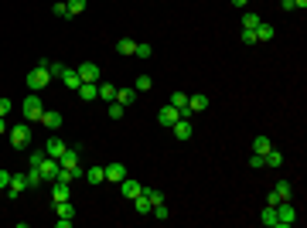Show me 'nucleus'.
I'll list each match as a JSON object with an SVG mask.
<instances>
[{"label":"nucleus","mask_w":307,"mask_h":228,"mask_svg":"<svg viewBox=\"0 0 307 228\" xmlns=\"http://www.w3.org/2000/svg\"><path fill=\"white\" fill-rule=\"evenodd\" d=\"M41 113H44L41 95H38V92H28V99H24V119H28V123H38Z\"/></svg>","instance_id":"obj_1"},{"label":"nucleus","mask_w":307,"mask_h":228,"mask_svg":"<svg viewBox=\"0 0 307 228\" xmlns=\"http://www.w3.org/2000/svg\"><path fill=\"white\" fill-rule=\"evenodd\" d=\"M44 85H52V75H48V68H44V65L31 68V72H28V89H31V92H41Z\"/></svg>","instance_id":"obj_2"},{"label":"nucleus","mask_w":307,"mask_h":228,"mask_svg":"<svg viewBox=\"0 0 307 228\" xmlns=\"http://www.w3.org/2000/svg\"><path fill=\"white\" fill-rule=\"evenodd\" d=\"M38 171H41V177H44V184H55L58 174H62V164H58L55 157H48V153H44V160L38 164Z\"/></svg>","instance_id":"obj_3"},{"label":"nucleus","mask_w":307,"mask_h":228,"mask_svg":"<svg viewBox=\"0 0 307 228\" xmlns=\"http://www.w3.org/2000/svg\"><path fill=\"white\" fill-rule=\"evenodd\" d=\"M294 222H297V208L290 201H280L276 205V228H290Z\"/></svg>","instance_id":"obj_4"},{"label":"nucleus","mask_w":307,"mask_h":228,"mask_svg":"<svg viewBox=\"0 0 307 228\" xmlns=\"http://www.w3.org/2000/svg\"><path fill=\"white\" fill-rule=\"evenodd\" d=\"M10 147H14V150H28V147H31V130H28V123L10 130Z\"/></svg>","instance_id":"obj_5"},{"label":"nucleus","mask_w":307,"mask_h":228,"mask_svg":"<svg viewBox=\"0 0 307 228\" xmlns=\"http://www.w3.org/2000/svg\"><path fill=\"white\" fill-rule=\"evenodd\" d=\"M76 72H78V78H82V82H99V78H102V72H99L96 61H82Z\"/></svg>","instance_id":"obj_6"},{"label":"nucleus","mask_w":307,"mask_h":228,"mask_svg":"<svg viewBox=\"0 0 307 228\" xmlns=\"http://www.w3.org/2000/svg\"><path fill=\"white\" fill-rule=\"evenodd\" d=\"M120 194H123V198H126V201H134L136 194H144V188H140V184H136L134 177H123V181H120Z\"/></svg>","instance_id":"obj_7"},{"label":"nucleus","mask_w":307,"mask_h":228,"mask_svg":"<svg viewBox=\"0 0 307 228\" xmlns=\"http://www.w3.org/2000/svg\"><path fill=\"white\" fill-rule=\"evenodd\" d=\"M178 119H181V113H178L174 106H164V109L157 113V123H160L164 130H171V126H174V123H178Z\"/></svg>","instance_id":"obj_8"},{"label":"nucleus","mask_w":307,"mask_h":228,"mask_svg":"<svg viewBox=\"0 0 307 228\" xmlns=\"http://www.w3.org/2000/svg\"><path fill=\"white\" fill-rule=\"evenodd\" d=\"M102 177H106L110 184H120V181L126 177V164H110V167H102Z\"/></svg>","instance_id":"obj_9"},{"label":"nucleus","mask_w":307,"mask_h":228,"mask_svg":"<svg viewBox=\"0 0 307 228\" xmlns=\"http://www.w3.org/2000/svg\"><path fill=\"white\" fill-rule=\"evenodd\" d=\"M65 150H68V147L62 143V136H55V133H52L48 140H44V153H48V157H55V160H58V157H62Z\"/></svg>","instance_id":"obj_10"},{"label":"nucleus","mask_w":307,"mask_h":228,"mask_svg":"<svg viewBox=\"0 0 307 228\" xmlns=\"http://www.w3.org/2000/svg\"><path fill=\"white\" fill-rule=\"evenodd\" d=\"M28 188V174H10V184H7V198H18L20 191Z\"/></svg>","instance_id":"obj_11"},{"label":"nucleus","mask_w":307,"mask_h":228,"mask_svg":"<svg viewBox=\"0 0 307 228\" xmlns=\"http://www.w3.org/2000/svg\"><path fill=\"white\" fill-rule=\"evenodd\" d=\"M76 92H78L82 102H92V99H99V82H82Z\"/></svg>","instance_id":"obj_12"},{"label":"nucleus","mask_w":307,"mask_h":228,"mask_svg":"<svg viewBox=\"0 0 307 228\" xmlns=\"http://www.w3.org/2000/svg\"><path fill=\"white\" fill-rule=\"evenodd\" d=\"M38 123H41V126H44V130H52V133H55L58 126H62V113H55V109H44Z\"/></svg>","instance_id":"obj_13"},{"label":"nucleus","mask_w":307,"mask_h":228,"mask_svg":"<svg viewBox=\"0 0 307 228\" xmlns=\"http://www.w3.org/2000/svg\"><path fill=\"white\" fill-rule=\"evenodd\" d=\"M58 164H62V171H72V167H78V150H76V147H68V150L58 157Z\"/></svg>","instance_id":"obj_14"},{"label":"nucleus","mask_w":307,"mask_h":228,"mask_svg":"<svg viewBox=\"0 0 307 228\" xmlns=\"http://www.w3.org/2000/svg\"><path fill=\"white\" fill-rule=\"evenodd\" d=\"M52 201H68V198H72V188H68V181H55V184H52Z\"/></svg>","instance_id":"obj_15"},{"label":"nucleus","mask_w":307,"mask_h":228,"mask_svg":"<svg viewBox=\"0 0 307 228\" xmlns=\"http://www.w3.org/2000/svg\"><path fill=\"white\" fill-rule=\"evenodd\" d=\"M171 106L181 116H192V109H188V92H171Z\"/></svg>","instance_id":"obj_16"},{"label":"nucleus","mask_w":307,"mask_h":228,"mask_svg":"<svg viewBox=\"0 0 307 228\" xmlns=\"http://www.w3.org/2000/svg\"><path fill=\"white\" fill-rule=\"evenodd\" d=\"M62 85H68L72 92H76L78 85H82V78H78V72H76V68H68V65H65V72H62Z\"/></svg>","instance_id":"obj_17"},{"label":"nucleus","mask_w":307,"mask_h":228,"mask_svg":"<svg viewBox=\"0 0 307 228\" xmlns=\"http://www.w3.org/2000/svg\"><path fill=\"white\" fill-rule=\"evenodd\" d=\"M171 130H174V136H178V140H188V136H192V123H188V116H181Z\"/></svg>","instance_id":"obj_18"},{"label":"nucleus","mask_w":307,"mask_h":228,"mask_svg":"<svg viewBox=\"0 0 307 228\" xmlns=\"http://www.w3.org/2000/svg\"><path fill=\"white\" fill-rule=\"evenodd\" d=\"M188 109H192V113H202V109H208V95H202V92L188 95Z\"/></svg>","instance_id":"obj_19"},{"label":"nucleus","mask_w":307,"mask_h":228,"mask_svg":"<svg viewBox=\"0 0 307 228\" xmlns=\"http://www.w3.org/2000/svg\"><path fill=\"white\" fill-rule=\"evenodd\" d=\"M52 205H55V218H76L72 201H52Z\"/></svg>","instance_id":"obj_20"},{"label":"nucleus","mask_w":307,"mask_h":228,"mask_svg":"<svg viewBox=\"0 0 307 228\" xmlns=\"http://www.w3.org/2000/svg\"><path fill=\"white\" fill-rule=\"evenodd\" d=\"M134 99H136V89H116V102L120 106H134Z\"/></svg>","instance_id":"obj_21"},{"label":"nucleus","mask_w":307,"mask_h":228,"mask_svg":"<svg viewBox=\"0 0 307 228\" xmlns=\"http://www.w3.org/2000/svg\"><path fill=\"white\" fill-rule=\"evenodd\" d=\"M134 205H136V215H150V211H154V205H150V198H147V194H136Z\"/></svg>","instance_id":"obj_22"},{"label":"nucleus","mask_w":307,"mask_h":228,"mask_svg":"<svg viewBox=\"0 0 307 228\" xmlns=\"http://www.w3.org/2000/svg\"><path fill=\"white\" fill-rule=\"evenodd\" d=\"M260 222H263L266 228H276V208H273V205H266V208H263V215H260Z\"/></svg>","instance_id":"obj_23"},{"label":"nucleus","mask_w":307,"mask_h":228,"mask_svg":"<svg viewBox=\"0 0 307 228\" xmlns=\"http://www.w3.org/2000/svg\"><path fill=\"white\" fill-rule=\"evenodd\" d=\"M256 27H260V14L246 10V14H242V31H256Z\"/></svg>","instance_id":"obj_24"},{"label":"nucleus","mask_w":307,"mask_h":228,"mask_svg":"<svg viewBox=\"0 0 307 228\" xmlns=\"http://www.w3.org/2000/svg\"><path fill=\"white\" fill-rule=\"evenodd\" d=\"M134 48H136L134 38H120L116 41V51H120V55H134Z\"/></svg>","instance_id":"obj_25"},{"label":"nucleus","mask_w":307,"mask_h":228,"mask_svg":"<svg viewBox=\"0 0 307 228\" xmlns=\"http://www.w3.org/2000/svg\"><path fill=\"white\" fill-rule=\"evenodd\" d=\"M270 147H273V143H270V136H256V140H252V153H260V157H263Z\"/></svg>","instance_id":"obj_26"},{"label":"nucleus","mask_w":307,"mask_h":228,"mask_svg":"<svg viewBox=\"0 0 307 228\" xmlns=\"http://www.w3.org/2000/svg\"><path fill=\"white\" fill-rule=\"evenodd\" d=\"M99 99L113 102V99H116V85H110V82H99Z\"/></svg>","instance_id":"obj_27"},{"label":"nucleus","mask_w":307,"mask_h":228,"mask_svg":"<svg viewBox=\"0 0 307 228\" xmlns=\"http://www.w3.org/2000/svg\"><path fill=\"white\" fill-rule=\"evenodd\" d=\"M24 174H28V188H38V184H44V177H41L38 167H28Z\"/></svg>","instance_id":"obj_28"},{"label":"nucleus","mask_w":307,"mask_h":228,"mask_svg":"<svg viewBox=\"0 0 307 228\" xmlns=\"http://www.w3.org/2000/svg\"><path fill=\"white\" fill-rule=\"evenodd\" d=\"M256 41H273V24H263V20H260V27H256Z\"/></svg>","instance_id":"obj_29"},{"label":"nucleus","mask_w":307,"mask_h":228,"mask_svg":"<svg viewBox=\"0 0 307 228\" xmlns=\"http://www.w3.org/2000/svg\"><path fill=\"white\" fill-rule=\"evenodd\" d=\"M86 181H89V184H102V181H106V177H102V167H89V171H86Z\"/></svg>","instance_id":"obj_30"},{"label":"nucleus","mask_w":307,"mask_h":228,"mask_svg":"<svg viewBox=\"0 0 307 228\" xmlns=\"http://www.w3.org/2000/svg\"><path fill=\"white\" fill-rule=\"evenodd\" d=\"M150 85H154V78H150V75H136V82H134V89H136V92H147Z\"/></svg>","instance_id":"obj_31"},{"label":"nucleus","mask_w":307,"mask_h":228,"mask_svg":"<svg viewBox=\"0 0 307 228\" xmlns=\"http://www.w3.org/2000/svg\"><path fill=\"white\" fill-rule=\"evenodd\" d=\"M273 191L280 194V201H290V194H294V188H290L287 181H280V184H276V188H273Z\"/></svg>","instance_id":"obj_32"},{"label":"nucleus","mask_w":307,"mask_h":228,"mask_svg":"<svg viewBox=\"0 0 307 228\" xmlns=\"http://www.w3.org/2000/svg\"><path fill=\"white\" fill-rule=\"evenodd\" d=\"M65 3H68V17H76V14L86 10V0H65Z\"/></svg>","instance_id":"obj_33"},{"label":"nucleus","mask_w":307,"mask_h":228,"mask_svg":"<svg viewBox=\"0 0 307 228\" xmlns=\"http://www.w3.org/2000/svg\"><path fill=\"white\" fill-rule=\"evenodd\" d=\"M134 55H136V58H150V55H154V48H150V44H144V41H140V44L134 48Z\"/></svg>","instance_id":"obj_34"},{"label":"nucleus","mask_w":307,"mask_h":228,"mask_svg":"<svg viewBox=\"0 0 307 228\" xmlns=\"http://www.w3.org/2000/svg\"><path fill=\"white\" fill-rule=\"evenodd\" d=\"M123 113H126V106H120V102L113 99V102H110V119H120Z\"/></svg>","instance_id":"obj_35"},{"label":"nucleus","mask_w":307,"mask_h":228,"mask_svg":"<svg viewBox=\"0 0 307 228\" xmlns=\"http://www.w3.org/2000/svg\"><path fill=\"white\" fill-rule=\"evenodd\" d=\"M144 194L150 198V205H160V201H164V194H160V191H154V188H144Z\"/></svg>","instance_id":"obj_36"},{"label":"nucleus","mask_w":307,"mask_h":228,"mask_svg":"<svg viewBox=\"0 0 307 228\" xmlns=\"http://www.w3.org/2000/svg\"><path fill=\"white\" fill-rule=\"evenodd\" d=\"M55 17H68V3L65 0H55Z\"/></svg>","instance_id":"obj_37"},{"label":"nucleus","mask_w":307,"mask_h":228,"mask_svg":"<svg viewBox=\"0 0 307 228\" xmlns=\"http://www.w3.org/2000/svg\"><path fill=\"white\" fill-rule=\"evenodd\" d=\"M154 218H160V222H164V218H168V205H164V201H160V205H154V211H150Z\"/></svg>","instance_id":"obj_38"},{"label":"nucleus","mask_w":307,"mask_h":228,"mask_svg":"<svg viewBox=\"0 0 307 228\" xmlns=\"http://www.w3.org/2000/svg\"><path fill=\"white\" fill-rule=\"evenodd\" d=\"M41 160H44V150H34L31 157H28V167H38Z\"/></svg>","instance_id":"obj_39"},{"label":"nucleus","mask_w":307,"mask_h":228,"mask_svg":"<svg viewBox=\"0 0 307 228\" xmlns=\"http://www.w3.org/2000/svg\"><path fill=\"white\" fill-rule=\"evenodd\" d=\"M7 184H10V174L0 167V191H7Z\"/></svg>","instance_id":"obj_40"},{"label":"nucleus","mask_w":307,"mask_h":228,"mask_svg":"<svg viewBox=\"0 0 307 228\" xmlns=\"http://www.w3.org/2000/svg\"><path fill=\"white\" fill-rule=\"evenodd\" d=\"M55 225L58 228H72V225H76V218H55Z\"/></svg>","instance_id":"obj_41"},{"label":"nucleus","mask_w":307,"mask_h":228,"mask_svg":"<svg viewBox=\"0 0 307 228\" xmlns=\"http://www.w3.org/2000/svg\"><path fill=\"white\" fill-rule=\"evenodd\" d=\"M242 44H256V31H242Z\"/></svg>","instance_id":"obj_42"},{"label":"nucleus","mask_w":307,"mask_h":228,"mask_svg":"<svg viewBox=\"0 0 307 228\" xmlns=\"http://www.w3.org/2000/svg\"><path fill=\"white\" fill-rule=\"evenodd\" d=\"M10 113V99H4V95H0V116H7Z\"/></svg>","instance_id":"obj_43"},{"label":"nucleus","mask_w":307,"mask_h":228,"mask_svg":"<svg viewBox=\"0 0 307 228\" xmlns=\"http://www.w3.org/2000/svg\"><path fill=\"white\" fill-rule=\"evenodd\" d=\"M284 3V10H297V0H280Z\"/></svg>","instance_id":"obj_44"},{"label":"nucleus","mask_w":307,"mask_h":228,"mask_svg":"<svg viewBox=\"0 0 307 228\" xmlns=\"http://www.w3.org/2000/svg\"><path fill=\"white\" fill-rule=\"evenodd\" d=\"M246 3H250V0H232V7H242V10H246Z\"/></svg>","instance_id":"obj_45"},{"label":"nucleus","mask_w":307,"mask_h":228,"mask_svg":"<svg viewBox=\"0 0 307 228\" xmlns=\"http://www.w3.org/2000/svg\"><path fill=\"white\" fill-rule=\"evenodd\" d=\"M7 133V123H4V116H0V136Z\"/></svg>","instance_id":"obj_46"}]
</instances>
